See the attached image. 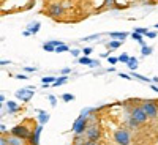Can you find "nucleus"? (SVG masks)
I'll list each match as a JSON object with an SVG mask.
<instances>
[{
	"label": "nucleus",
	"instance_id": "1",
	"mask_svg": "<svg viewBox=\"0 0 158 145\" xmlns=\"http://www.w3.org/2000/svg\"><path fill=\"white\" fill-rule=\"evenodd\" d=\"M87 126H89V125H87V117L79 115L77 120L73 123V133H74L76 136H82V134H85Z\"/></svg>",
	"mask_w": 158,
	"mask_h": 145
},
{
	"label": "nucleus",
	"instance_id": "2",
	"mask_svg": "<svg viewBox=\"0 0 158 145\" xmlns=\"http://www.w3.org/2000/svg\"><path fill=\"white\" fill-rule=\"evenodd\" d=\"M114 139L118 145H130L131 143V134L128 133L127 129L120 128V129H117L115 133H114Z\"/></svg>",
	"mask_w": 158,
	"mask_h": 145
},
{
	"label": "nucleus",
	"instance_id": "3",
	"mask_svg": "<svg viewBox=\"0 0 158 145\" xmlns=\"http://www.w3.org/2000/svg\"><path fill=\"white\" fill-rule=\"evenodd\" d=\"M141 106L144 107L146 114L149 115V118H156L158 117V103L150 101V99H144Z\"/></svg>",
	"mask_w": 158,
	"mask_h": 145
},
{
	"label": "nucleus",
	"instance_id": "4",
	"mask_svg": "<svg viewBox=\"0 0 158 145\" xmlns=\"http://www.w3.org/2000/svg\"><path fill=\"white\" fill-rule=\"evenodd\" d=\"M130 115L133 117L135 120H138L141 125H142V123H146V122H147V118H149V115L146 114V111H144L142 106H135L133 109L130 111Z\"/></svg>",
	"mask_w": 158,
	"mask_h": 145
},
{
	"label": "nucleus",
	"instance_id": "5",
	"mask_svg": "<svg viewBox=\"0 0 158 145\" xmlns=\"http://www.w3.org/2000/svg\"><path fill=\"white\" fill-rule=\"evenodd\" d=\"M11 134L13 136H18L21 139H30L32 137V133H30V129L25 126V125H16L15 128H11Z\"/></svg>",
	"mask_w": 158,
	"mask_h": 145
},
{
	"label": "nucleus",
	"instance_id": "6",
	"mask_svg": "<svg viewBox=\"0 0 158 145\" xmlns=\"http://www.w3.org/2000/svg\"><path fill=\"white\" fill-rule=\"evenodd\" d=\"M85 137L89 139V140H100V137H101V131H100V128L94 123V125H89L87 126V131H85Z\"/></svg>",
	"mask_w": 158,
	"mask_h": 145
},
{
	"label": "nucleus",
	"instance_id": "7",
	"mask_svg": "<svg viewBox=\"0 0 158 145\" xmlns=\"http://www.w3.org/2000/svg\"><path fill=\"white\" fill-rule=\"evenodd\" d=\"M33 96V88L29 87V88H21L16 91V98L22 99V101H29L30 98Z\"/></svg>",
	"mask_w": 158,
	"mask_h": 145
},
{
	"label": "nucleus",
	"instance_id": "8",
	"mask_svg": "<svg viewBox=\"0 0 158 145\" xmlns=\"http://www.w3.org/2000/svg\"><path fill=\"white\" fill-rule=\"evenodd\" d=\"M63 10L65 8L60 3H52V5H49V14L52 18H60L63 14Z\"/></svg>",
	"mask_w": 158,
	"mask_h": 145
},
{
	"label": "nucleus",
	"instance_id": "9",
	"mask_svg": "<svg viewBox=\"0 0 158 145\" xmlns=\"http://www.w3.org/2000/svg\"><path fill=\"white\" fill-rule=\"evenodd\" d=\"M41 131H43V125H38L33 131V134L30 137V143L32 145H40V136H41Z\"/></svg>",
	"mask_w": 158,
	"mask_h": 145
},
{
	"label": "nucleus",
	"instance_id": "10",
	"mask_svg": "<svg viewBox=\"0 0 158 145\" xmlns=\"http://www.w3.org/2000/svg\"><path fill=\"white\" fill-rule=\"evenodd\" d=\"M128 35H130L128 32H112V33H109V36L112 39H117V41H123Z\"/></svg>",
	"mask_w": 158,
	"mask_h": 145
},
{
	"label": "nucleus",
	"instance_id": "11",
	"mask_svg": "<svg viewBox=\"0 0 158 145\" xmlns=\"http://www.w3.org/2000/svg\"><path fill=\"white\" fill-rule=\"evenodd\" d=\"M48 120H49V114H46L44 111H38V125L44 126V123H48Z\"/></svg>",
	"mask_w": 158,
	"mask_h": 145
},
{
	"label": "nucleus",
	"instance_id": "12",
	"mask_svg": "<svg viewBox=\"0 0 158 145\" xmlns=\"http://www.w3.org/2000/svg\"><path fill=\"white\" fill-rule=\"evenodd\" d=\"M127 126H128L130 129H138V128L141 126V123H139L138 120H135V118L130 115V117L127 118Z\"/></svg>",
	"mask_w": 158,
	"mask_h": 145
},
{
	"label": "nucleus",
	"instance_id": "13",
	"mask_svg": "<svg viewBox=\"0 0 158 145\" xmlns=\"http://www.w3.org/2000/svg\"><path fill=\"white\" fill-rule=\"evenodd\" d=\"M8 142H10V145H24V139H21L18 136H13V134L8 137Z\"/></svg>",
	"mask_w": 158,
	"mask_h": 145
},
{
	"label": "nucleus",
	"instance_id": "14",
	"mask_svg": "<svg viewBox=\"0 0 158 145\" xmlns=\"http://www.w3.org/2000/svg\"><path fill=\"white\" fill-rule=\"evenodd\" d=\"M6 109H8V112H18V111H21L19 106L15 101H6Z\"/></svg>",
	"mask_w": 158,
	"mask_h": 145
},
{
	"label": "nucleus",
	"instance_id": "15",
	"mask_svg": "<svg viewBox=\"0 0 158 145\" xmlns=\"http://www.w3.org/2000/svg\"><path fill=\"white\" fill-rule=\"evenodd\" d=\"M40 22H33V24H29V27H27V30L32 33V35H35V33H38V30H40Z\"/></svg>",
	"mask_w": 158,
	"mask_h": 145
},
{
	"label": "nucleus",
	"instance_id": "16",
	"mask_svg": "<svg viewBox=\"0 0 158 145\" xmlns=\"http://www.w3.org/2000/svg\"><path fill=\"white\" fill-rule=\"evenodd\" d=\"M128 68L131 70V71H135L136 68H138V58L136 57H130V60H128Z\"/></svg>",
	"mask_w": 158,
	"mask_h": 145
},
{
	"label": "nucleus",
	"instance_id": "17",
	"mask_svg": "<svg viewBox=\"0 0 158 145\" xmlns=\"http://www.w3.org/2000/svg\"><path fill=\"white\" fill-rule=\"evenodd\" d=\"M120 44H122V41H117V39H112V41H109V43H108V46H106V47H109L111 50H115L117 47H120Z\"/></svg>",
	"mask_w": 158,
	"mask_h": 145
},
{
	"label": "nucleus",
	"instance_id": "18",
	"mask_svg": "<svg viewBox=\"0 0 158 145\" xmlns=\"http://www.w3.org/2000/svg\"><path fill=\"white\" fill-rule=\"evenodd\" d=\"M67 81H68V77H67V76H62V77L57 79L54 84H52V87H60V85H63V84H67Z\"/></svg>",
	"mask_w": 158,
	"mask_h": 145
},
{
	"label": "nucleus",
	"instance_id": "19",
	"mask_svg": "<svg viewBox=\"0 0 158 145\" xmlns=\"http://www.w3.org/2000/svg\"><path fill=\"white\" fill-rule=\"evenodd\" d=\"M43 49H44L46 52H56V46L52 44V41H48V43H44V44H43Z\"/></svg>",
	"mask_w": 158,
	"mask_h": 145
},
{
	"label": "nucleus",
	"instance_id": "20",
	"mask_svg": "<svg viewBox=\"0 0 158 145\" xmlns=\"http://www.w3.org/2000/svg\"><path fill=\"white\" fill-rule=\"evenodd\" d=\"M92 62H94V60L89 58L87 55H82V57H79V58H77V63H81V65H90Z\"/></svg>",
	"mask_w": 158,
	"mask_h": 145
},
{
	"label": "nucleus",
	"instance_id": "21",
	"mask_svg": "<svg viewBox=\"0 0 158 145\" xmlns=\"http://www.w3.org/2000/svg\"><path fill=\"white\" fill-rule=\"evenodd\" d=\"M141 54H142L144 57H146V55H150V54H152V47H149V46L144 44V46L141 47Z\"/></svg>",
	"mask_w": 158,
	"mask_h": 145
},
{
	"label": "nucleus",
	"instance_id": "22",
	"mask_svg": "<svg viewBox=\"0 0 158 145\" xmlns=\"http://www.w3.org/2000/svg\"><path fill=\"white\" fill-rule=\"evenodd\" d=\"M131 38H133V39H136L138 43H141V44L144 46V41H142V35H141V33H138V32H133V33H131Z\"/></svg>",
	"mask_w": 158,
	"mask_h": 145
},
{
	"label": "nucleus",
	"instance_id": "23",
	"mask_svg": "<svg viewBox=\"0 0 158 145\" xmlns=\"http://www.w3.org/2000/svg\"><path fill=\"white\" fill-rule=\"evenodd\" d=\"M41 81H43V84H54L57 79H56V77H52V76H46V77L41 79Z\"/></svg>",
	"mask_w": 158,
	"mask_h": 145
},
{
	"label": "nucleus",
	"instance_id": "24",
	"mask_svg": "<svg viewBox=\"0 0 158 145\" xmlns=\"http://www.w3.org/2000/svg\"><path fill=\"white\" fill-rule=\"evenodd\" d=\"M131 76H133V77H136V79H139V81H144V82H150V79H149V77H146V76H141V74H138V73H131Z\"/></svg>",
	"mask_w": 158,
	"mask_h": 145
},
{
	"label": "nucleus",
	"instance_id": "25",
	"mask_svg": "<svg viewBox=\"0 0 158 145\" xmlns=\"http://www.w3.org/2000/svg\"><path fill=\"white\" fill-rule=\"evenodd\" d=\"M68 50H70V47H68L67 44H62V46L56 47V52H57V54H60V52H68Z\"/></svg>",
	"mask_w": 158,
	"mask_h": 145
},
{
	"label": "nucleus",
	"instance_id": "26",
	"mask_svg": "<svg viewBox=\"0 0 158 145\" xmlns=\"http://www.w3.org/2000/svg\"><path fill=\"white\" fill-rule=\"evenodd\" d=\"M62 99H63L65 103L73 101V99H74V95H71V93H63V95H62Z\"/></svg>",
	"mask_w": 158,
	"mask_h": 145
},
{
	"label": "nucleus",
	"instance_id": "27",
	"mask_svg": "<svg viewBox=\"0 0 158 145\" xmlns=\"http://www.w3.org/2000/svg\"><path fill=\"white\" fill-rule=\"evenodd\" d=\"M128 60H130L128 54H120V57H118V62L120 63H128Z\"/></svg>",
	"mask_w": 158,
	"mask_h": 145
},
{
	"label": "nucleus",
	"instance_id": "28",
	"mask_svg": "<svg viewBox=\"0 0 158 145\" xmlns=\"http://www.w3.org/2000/svg\"><path fill=\"white\" fill-rule=\"evenodd\" d=\"M98 36H100V35H90V36L82 38V41H94V39H98Z\"/></svg>",
	"mask_w": 158,
	"mask_h": 145
},
{
	"label": "nucleus",
	"instance_id": "29",
	"mask_svg": "<svg viewBox=\"0 0 158 145\" xmlns=\"http://www.w3.org/2000/svg\"><path fill=\"white\" fill-rule=\"evenodd\" d=\"M135 32H138V33H141V35H147V33H149V30H147L146 27H138Z\"/></svg>",
	"mask_w": 158,
	"mask_h": 145
},
{
	"label": "nucleus",
	"instance_id": "30",
	"mask_svg": "<svg viewBox=\"0 0 158 145\" xmlns=\"http://www.w3.org/2000/svg\"><path fill=\"white\" fill-rule=\"evenodd\" d=\"M48 98H49V103H51V106H52V107H56V96H54V95H49Z\"/></svg>",
	"mask_w": 158,
	"mask_h": 145
},
{
	"label": "nucleus",
	"instance_id": "31",
	"mask_svg": "<svg viewBox=\"0 0 158 145\" xmlns=\"http://www.w3.org/2000/svg\"><path fill=\"white\" fill-rule=\"evenodd\" d=\"M108 62H109L111 65H115V63L118 62V57H111V55H109V57H108Z\"/></svg>",
	"mask_w": 158,
	"mask_h": 145
},
{
	"label": "nucleus",
	"instance_id": "32",
	"mask_svg": "<svg viewBox=\"0 0 158 145\" xmlns=\"http://www.w3.org/2000/svg\"><path fill=\"white\" fill-rule=\"evenodd\" d=\"M0 145H10V142H8V137H5V136H2V137H0Z\"/></svg>",
	"mask_w": 158,
	"mask_h": 145
},
{
	"label": "nucleus",
	"instance_id": "33",
	"mask_svg": "<svg viewBox=\"0 0 158 145\" xmlns=\"http://www.w3.org/2000/svg\"><path fill=\"white\" fill-rule=\"evenodd\" d=\"M82 145H100V143H98L97 140H89V139H87L85 142H82Z\"/></svg>",
	"mask_w": 158,
	"mask_h": 145
},
{
	"label": "nucleus",
	"instance_id": "34",
	"mask_svg": "<svg viewBox=\"0 0 158 145\" xmlns=\"http://www.w3.org/2000/svg\"><path fill=\"white\" fill-rule=\"evenodd\" d=\"M70 73H71L70 68H63V70H62V74H63V76H67V74H70Z\"/></svg>",
	"mask_w": 158,
	"mask_h": 145
},
{
	"label": "nucleus",
	"instance_id": "35",
	"mask_svg": "<svg viewBox=\"0 0 158 145\" xmlns=\"http://www.w3.org/2000/svg\"><path fill=\"white\" fill-rule=\"evenodd\" d=\"M92 50H94L92 47H85V49H84V54H85V55H89V54H92Z\"/></svg>",
	"mask_w": 158,
	"mask_h": 145
},
{
	"label": "nucleus",
	"instance_id": "36",
	"mask_svg": "<svg viewBox=\"0 0 158 145\" xmlns=\"http://www.w3.org/2000/svg\"><path fill=\"white\" fill-rule=\"evenodd\" d=\"M98 65H100V62H97V60H94V62H92V63L89 65V66H92V68H95V66H98Z\"/></svg>",
	"mask_w": 158,
	"mask_h": 145
},
{
	"label": "nucleus",
	"instance_id": "37",
	"mask_svg": "<svg viewBox=\"0 0 158 145\" xmlns=\"http://www.w3.org/2000/svg\"><path fill=\"white\" fill-rule=\"evenodd\" d=\"M5 131H6V126L2 123V125H0V133H2V134H5Z\"/></svg>",
	"mask_w": 158,
	"mask_h": 145
},
{
	"label": "nucleus",
	"instance_id": "38",
	"mask_svg": "<svg viewBox=\"0 0 158 145\" xmlns=\"http://www.w3.org/2000/svg\"><path fill=\"white\" fill-rule=\"evenodd\" d=\"M146 36H147V38H155V36H156V33H155V32H149Z\"/></svg>",
	"mask_w": 158,
	"mask_h": 145
},
{
	"label": "nucleus",
	"instance_id": "39",
	"mask_svg": "<svg viewBox=\"0 0 158 145\" xmlns=\"http://www.w3.org/2000/svg\"><path fill=\"white\" fill-rule=\"evenodd\" d=\"M79 52H81V50H77V49H73V50H71V54H73L74 57H77V55H79Z\"/></svg>",
	"mask_w": 158,
	"mask_h": 145
},
{
	"label": "nucleus",
	"instance_id": "40",
	"mask_svg": "<svg viewBox=\"0 0 158 145\" xmlns=\"http://www.w3.org/2000/svg\"><path fill=\"white\" fill-rule=\"evenodd\" d=\"M24 70L27 71V73H33V71H35V68H30V66H25Z\"/></svg>",
	"mask_w": 158,
	"mask_h": 145
},
{
	"label": "nucleus",
	"instance_id": "41",
	"mask_svg": "<svg viewBox=\"0 0 158 145\" xmlns=\"http://www.w3.org/2000/svg\"><path fill=\"white\" fill-rule=\"evenodd\" d=\"M22 35H24V36H30V35H32V33H30V32H29V30H24V33H22Z\"/></svg>",
	"mask_w": 158,
	"mask_h": 145
},
{
	"label": "nucleus",
	"instance_id": "42",
	"mask_svg": "<svg viewBox=\"0 0 158 145\" xmlns=\"http://www.w3.org/2000/svg\"><path fill=\"white\" fill-rule=\"evenodd\" d=\"M10 63V60H2V62H0V65H2V66H3V65H8Z\"/></svg>",
	"mask_w": 158,
	"mask_h": 145
},
{
	"label": "nucleus",
	"instance_id": "43",
	"mask_svg": "<svg viewBox=\"0 0 158 145\" xmlns=\"http://www.w3.org/2000/svg\"><path fill=\"white\" fill-rule=\"evenodd\" d=\"M120 74V77H123V79H130V76H127V74H123V73H118Z\"/></svg>",
	"mask_w": 158,
	"mask_h": 145
},
{
	"label": "nucleus",
	"instance_id": "44",
	"mask_svg": "<svg viewBox=\"0 0 158 145\" xmlns=\"http://www.w3.org/2000/svg\"><path fill=\"white\" fill-rule=\"evenodd\" d=\"M150 88H152L153 91H156V93H158V87H156V85H150Z\"/></svg>",
	"mask_w": 158,
	"mask_h": 145
},
{
	"label": "nucleus",
	"instance_id": "45",
	"mask_svg": "<svg viewBox=\"0 0 158 145\" xmlns=\"http://www.w3.org/2000/svg\"><path fill=\"white\" fill-rule=\"evenodd\" d=\"M112 3H114V0H106V5H108V6H111Z\"/></svg>",
	"mask_w": 158,
	"mask_h": 145
},
{
	"label": "nucleus",
	"instance_id": "46",
	"mask_svg": "<svg viewBox=\"0 0 158 145\" xmlns=\"http://www.w3.org/2000/svg\"><path fill=\"white\" fill-rule=\"evenodd\" d=\"M0 103H5V95H0Z\"/></svg>",
	"mask_w": 158,
	"mask_h": 145
}]
</instances>
